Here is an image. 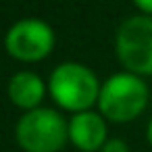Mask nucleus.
<instances>
[{"label":"nucleus","instance_id":"f257e3e1","mask_svg":"<svg viewBox=\"0 0 152 152\" xmlns=\"http://www.w3.org/2000/svg\"><path fill=\"white\" fill-rule=\"evenodd\" d=\"M100 88L102 83L98 81L96 73L90 67L73 61L54 67L48 79V92L52 100L61 108L71 110L75 115L90 110L94 104H98Z\"/></svg>","mask_w":152,"mask_h":152},{"label":"nucleus","instance_id":"f03ea898","mask_svg":"<svg viewBox=\"0 0 152 152\" xmlns=\"http://www.w3.org/2000/svg\"><path fill=\"white\" fill-rule=\"evenodd\" d=\"M150 100V90L140 75L121 71L110 75L98 96V110L113 123H129L137 119Z\"/></svg>","mask_w":152,"mask_h":152},{"label":"nucleus","instance_id":"7ed1b4c3","mask_svg":"<svg viewBox=\"0 0 152 152\" xmlns=\"http://www.w3.org/2000/svg\"><path fill=\"white\" fill-rule=\"evenodd\" d=\"M15 135L25 152H58L69 140V123L54 108L40 106L17 121Z\"/></svg>","mask_w":152,"mask_h":152},{"label":"nucleus","instance_id":"20e7f679","mask_svg":"<svg viewBox=\"0 0 152 152\" xmlns=\"http://www.w3.org/2000/svg\"><path fill=\"white\" fill-rule=\"evenodd\" d=\"M119 63L133 75H152V17L133 15L125 19L115 36Z\"/></svg>","mask_w":152,"mask_h":152},{"label":"nucleus","instance_id":"39448f33","mask_svg":"<svg viewBox=\"0 0 152 152\" xmlns=\"http://www.w3.org/2000/svg\"><path fill=\"white\" fill-rule=\"evenodd\" d=\"M7 52L23 63H36L46 58L54 48V31L42 19H21L13 23L4 36Z\"/></svg>","mask_w":152,"mask_h":152},{"label":"nucleus","instance_id":"423d86ee","mask_svg":"<svg viewBox=\"0 0 152 152\" xmlns=\"http://www.w3.org/2000/svg\"><path fill=\"white\" fill-rule=\"evenodd\" d=\"M69 140L81 152L102 150L106 144V123L100 113L83 110L71 117L69 121Z\"/></svg>","mask_w":152,"mask_h":152},{"label":"nucleus","instance_id":"0eeeda50","mask_svg":"<svg viewBox=\"0 0 152 152\" xmlns=\"http://www.w3.org/2000/svg\"><path fill=\"white\" fill-rule=\"evenodd\" d=\"M7 92H9V98L15 106L29 113V110L40 108L44 94H46V83L34 71H19L9 79Z\"/></svg>","mask_w":152,"mask_h":152},{"label":"nucleus","instance_id":"6e6552de","mask_svg":"<svg viewBox=\"0 0 152 152\" xmlns=\"http://www.w3.org/2000/svg\"><path fill=\"white\" fill-rule=\"evenodd\" d=\"M100 152H129V146L121 137H113V140H106Z\"/></svg>","mask_w":152,"mask_h":152},{"label":"nucleus","instance_id":"1a4fd4ad","mask_svg":"<svg viewBox=\"0 0 152 152\" xmlns=\"http://www.w3.org/2000/svg\"><path fill=\"white\" fill-rule=\"evenodd\" d=\"M135 9L140 11V15L152 17V0H135Z\"/></svg>","mask_w":152,"mask_h":152},{"label":"nucleus","instance_id":"9d476101","mask_svg":"<svg viewBox=\"0 0 152 152\" xmlns=\"http://www.w3.org/2000/svg\"><path fill=\"white\" fill-rule=\"evenodd\" d=\"M146 137H148V144L152 146V117L148 121V127H146Z\"/></svg>","mask_w":152,"mask_h":152}]
</instances>
